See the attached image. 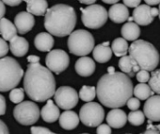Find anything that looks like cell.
I'll list each match as a JSON object with an SVG mask.
<instances>
[{
	"mask_svg": "<svg viewBox=\"0 0 160 134\" xmlns=\"http://www.w3.org/2000/svg\"><path fill=\"white\" fill-rule=\"evenodd\" d=\"M99 101L108 108H121L126 104L133 95V83L123 72L107 73L103 75L96 86Z\"/></svg>",
	"mask_w": 160,
	"mask_h": 134,
	"instance_id": "1",
	"label": "cell"
},
{
	"mask_svg": "<svg viewBox=\"0 0 160 134\" xmlns=\"http://www.w3.org/2000/svg\"><path fill=\"white\" fill-rule=\"evenodd\" d=\"M24 89L34 101L50 99L56 93V80L52 72L40 63H29L24 75Z\"/></svg>",
	"mask_w": 160,
	"mask_h": 134,
	"instance_id": "2",
	"label": "cell"
},
{
	"mask_svg": "<svg viewBox=\"0 0 160 134\" xmlns=\"http://www.w3.org/2000/svg\"><path fill=\"white\" fill-rule=\"evenodd\" d=\"M76 13L72 7L58 4L48 9L44 15V27L53 36L66 37L74 29Z\"/></svg>",
	"mask_w": 160,
	"mask_h": 134,
	"instance_id": "3",
	"label": "cell"
},
{
	"mask_svg": "<svg viewBox=\"0 0 160 134\" xmlns=\"http://www.w3.org/2000/svg\"><path fill=\"white\" fill-rule=\"evenodd\" d=\"M129 55L137 61L140 70L148 72L154 71L160 60L157 49L152 43L143 39H137L130 45Z\"/></svg>",
	"mask_w": 160,
	"mask_h": 134,
	"instance_id": "4",
	"label": "cell"
},
{
	"mask_svg": "<svg viewBox=\"0 0 160 134\" xmlns=\"http://www.w3.org/2000/svg\"><path fill=\"white\" fill-rule=\"evenodd\" d=\"M24 76L22 67L12 57L0 58V92H7L15 88Z\"/></svg>",
	"mask_w": 160,
	"mask_h": 134,
	"instance_id": "5",
	"label": "cell"
},
{
	"mask_svg": "<svg viewBox=\"0 0 160 134\" xmlns=\"http://www.w3.org/2000/svg\"><path fill=\"white\" fill-rule=\"evenodd\" d=\"M68 48L70 53L78 56H85L94 49V38L87 30L78 29L69 35Z\"/></svg>",
	"mask_w": 160,
	"mask_h": 134,
	"instance_id": "6",
	"label": "cell"
},
{
	"mask_svg": "<svg viewBox=\"0 0 160 134\" xmlns=\"http://www.w3.org/2000/svg\"><path fill=\"white\" fill-rule=\"evenodd\" d=\"M82 12L81 20L83 25L91 29H98L102 27L108 21V12L101 5H90L87 8L80 9Z\"/></svg>",
	"mask_w": 160,
	"mask_h": 134,
	"instance_id": "7",
	"label": "cell"
},
{
	"mask_svg": "<svg viewBox=\"0 0 160 134\" xmlns=\"http://www.w3.org/2000/svg\"><path fill=\"white\" fill-rule=\"evenodd\" d=\"M41 112L38 105L32 101H24L15 106L13 116L15 120L24 126L35 124L40 117Z\"/></svg>",
	"mask_w": 160,
	"mask_h": 134,
	"instance_id": "8",
	"label": "cell"
},
{
	"mask_svg": "<svg viewBox=\"0 0 160 134\" xmlns=\"http://www.w3.org/2000/svg\"><path fill=\"white\" fill-rule=\"evenodd\" d=\"M79 118L85 126L98 127L105 118V111L97 102H88L84 104L79 112Z\"/></svg>",
	"mask_w": 160,
	"mask_h": 134,
	"instance_id": "9",
	"label": "cell"
},
{
	"mask_svg": "<svg viewBox=\"0 0 160 134\" xmlns=\"http://www.w3.org/2000/svg\"><path fill=\"white\" fill-rule=\"evenodd\" d=\"M47 68L54 73L59 74L64 72L70 64V57L63 50H53L48 53L45 58Z\"/></svg>",
	"mask_w": 160,
	"mask_h": 134,
	"instance_id": "10",
	"label": "cell"
},
{
	"mask_svg": "<svg viewBox=\"0 0 160 134\" xmlns=\"http://www.w3.org/2000/svg\"><path fill=\"white\" fill-rule=\"evenodd\" d=\"M56 104L63 110H71L76 106L79 99V95L70 86H61L54 95Z\"/></svg>",
	"mask_w": 160,
	"mask_h": 134,
	"instance_id": "11",
	"label": "cell"
},
{
	"mask_svg": "<svg viewBox=\"0 0 160 134\" xmlns=\"http://www.w3.org/2000/svg\"><path fill=\"white\" fill-rule=\"evenodd\" d=\"M144 114L150 120L153 122L160 121V95L150 97L144 104Z\"/></svg>",
	"mask_w": 160,
	"mask_h": 134,
	"instance_id": "12",
	"label": "cell"
},
{
	"mask_svg": "<svg viewBox=\"0 0 160 134\" xmlns=\"http://www.w3.org/2000/svg\"><path fill=\"white\" fill-rule=\"evenodd\" d=\"M14 25L19 34L24 35L29 32L35 25V18L33 14L28 12H19L14 18Z\"/></svg>",
	"mask_w": 160,
	"mask_h": 134,
	"instance_id": "13",
	"label": "cell"
},
{
	"mask_svg": "<svg viewBox=\"0 0 160 134\" xmlns=\"http://www.w3.org/2000/svg\"><path fill=\"white\" fill-rule=\"evenodd\" d=\"M75 72L78 75L82 77H89L95 72V63L88 56H81L75 62Z\"/></svg>",
	"mask_w": 160,
	"mask_h": 134,
	"instance_id": "14",
	"label": "cell"
},
{
	"mask_svg": "<svg viewBox=\"0 0 160 134\" xmlns=\"http://www.w3.org/2000/svg\"><path fill=\"white\" fill-rule=\"evenodd\" d=\"M133 20L138 25H148L152 23L153 17L151 14L149 5H139L133 12Z\"/></svg>",
	"mask_w": 160,
	"mask_h": 134,
	"instance_id": "15",
	"label": "cell"
},
{
	"mask_svg": "<svg viewBox=\"0 0 160 134\" xmlns=\"http://www.w3.org/2000/svg\"><path fill=\"white\" fill-rule=\"evenodd\" d=\"M127 121L128 118L125 112L121 110L120 108L112 109L107 115L108 124L114 128H121L124 127Z\"/></svg>",
	"mask_w": 160,
	"mask_h": 134,
	"instance_id": "16",
	"label": "cell"
},
{
	"mask_svg": "<svg viewBox=\"0 0 160 134\" xmlns=\"http://www.w3.org/2000/svg\"><path fill=\"white\" fill-rule=\"evenodd\" d=\"M108 17L116 24L124 23L129 18L128 8L124 4H113L108 11Z\"/></svg>",
	"mask_w": 160,
	"mask_h": 134,
	"instance_id": "17",
	"label": "cell"
},
{
	"mask_svg": "<svg viewBox=\"0 0 160 134\" xmlns=\"http://www.w3.org/2000/svg\"><path fill=\"white\" fill-rule=\"evenodd\" d=\"M119 68L122 72L127 74L129 77H134L140 71V67L137 61L130 55H124L121 57L119 61Z\"/></svg>",
	"mask_w": 160,
	"mask_h": 134,
	"instance_id": "18",
	"label": "cell"
},
{
	"mask_svg": "<svg viewBox=\"0 0 160 134\" xmlns=\"http://www.w3.org/2000/svg\"><path fill=\"white\" fill-rule=\"evenodd\" d=\"M28 41L23 37L16 35L10 40V50L17 57H22L26 55L28 52Z\"/></svg>",
	"mask_w": 160,
	"mask_h": 134,
	"instance_id": "19",
	"label": "cell"
},
{
	"mask_svg": "<svg viewBox=\"0 0 160 134\" xmlns=\"http://www.w3.org/2000/svg\"><path fill=\"white\" fill-rule=\"evenodd\" d=\"M58 108L59 107L58 105H56L53 100L48 99L46 104L42 107V109L41 111V115H42V119L47 123L56 122L60 116Z\"/></svg>",
	"mask_w": 160,
	"mask_h": 134,
	"instance_id": "20",
	"label": "cell"
},
{
	"mask_svg": "<svg viewBox=\"0 0 160 134\" xmlns=\"http://www.w3.org/2000/svg\"><path fill=\"white\" fill-rule=\"evenodd\" d=\"M58 121H59V125L62 128H64L66 130H72L78 126L80 118L76 114L75 112L66 110L64 113H62L60 114Z\"/></svg>",
	"mask_w": 160,
	"mask_h": 134,
	"instance_id": "21",
	"label": "cell"
},
{
	"mask_svg": "<svg viewBox=\"0 0 160 134\" xmlns=\"http://www.w3.org/2000/svg\"><path fill=\"white\" fill-rule=\"evenodd\" d=\"M55 43L53 35L46 32L39 33L34 39L35 47L41 52H50Z\"/></svg>",
	"mask_w": 160,
	"mask_h": 134,
	"instance_id": "22",
	"label": "cell"
},
{
	"mask_svg": "<svg viewBox=\"0 0 160 134\" xmlns=\"http://www.w3.org/2000/svg\"><path fill=\"white\" fill-rule=\"evenodd\" d=\"M109 42H104L101 44H98L94 47L93 51H92V54H93V58L94 60H96L98 63H106L108 61L110 60V58L112 57V49L108 46Z\"/></svg>",
	"mask_w": 160,
	"mask_h": 134,
	"instance_id": "23",
	"label": "cell"
},
{
	"mask_svg": "<svg viewBox=\"0 0 160 134\" xmlns=\"http://www.w3.org/2000/svg\"><path fill=\"white\" fill-rule=\"evenodd\" d=\"M25 1L27 3L28 12L37 16L46 14L48 11V3L46 0H25Z\"/></svg>",
	"mask_w": 160,
	"mask_h": 134,
	"instance_id": "24",
	"label": "cell"
},
{
	"mask_svg": "<svg viewBox=\"0 0 160 134\" xmlns=\"http://www.w3.org/2000/svg\"><path fill=\"white\" fill-rule=\"evenodd\" d=\"M121 33L122 38L125 39L126 40L135 41L140 35V29L138 27V25L136 24L135 22H128L122 25Z\"/></svg>",
	"mask_w": 160,
	"mask_h": 134,
	"instance_id": "25",
	"label": "cell"
},
{
	"mask_svg": "<svg viewBox=\"0 0 160 134\" xmlns=\"http://www.w3.org/2000/svg\"><path fill=\"white\" fill-rule=\"evenodd\" d=\"M18 31L14 24L6 18L0 20V34L5 40H11L13 37L17 35Z\"/></svg>",
	"mask_w": 160,
	"mask_h": 134,
	"instance_id": "26",
	"label": "cell"
},
{
	"mask_svg": "<svg viewBox=\"0 0 160 134\" xmlns=\"http://www.w3.org/2000/svg\"><path fill=\"white\" fill-rule=\"evenodd\" d=\"M112 52L114 54L118 57H122L124 55H127L129 46L127 43V40L123 38H117L113 40L111 45Z\"/></svg>",
	"mask_w": 160,
	"mask_h": 134,
	"instance_id": "27",
	"label": "cell"
},
{
	"mask_svg": "<svg viewBox=\"0 0 160 134\" xmlns=\"http://www.w3.org/2000/svg\"><path fill=\"white\" fill-rule=\"evenodd\" d=\"M133 94L138 99L145 100V99H148L150 97L152 96L153 91L152 90V88L150 87L149 85H146L145 83H140L135 86Z\"/></svg>",
	"mask_w": 160,
	"mask_h": 134,
	"instance_id": "28",
	"label": "cell"
},
{
	"mask_svg": "<svg viewBox=\"0 0 160 134\" xmlns=\"http://www.w3.org/2000/svg\"><path fill=\"white\" fill-rule=\"evenodd\" d=\"M79 98L81 99L83 101L86 102H91L92 101L95 97L97 96V91H96V87L94 86H88V85H84L81 87L79 91Z\"/></svg>",
	"mask_w": 160,
	"mask_h": 134,
	"instance_id": "29",
	"label": "cell"
},
{
	"mask_svg": "<svg viewBox=\"0 0 160 134\" xmlns=\"http://www.w3.org/2000/svg\"><path fill=\"white\" fill-rule=\"evenodd\" d=\"M145 114L143 112L141 111H132L131 113H129V114L127 115L128 121L130 124H132L133 126H140L144 123L145 121Z\"/></svg>",
	"mask_w": 160,
	"mask_h": 134,
	"instance_id": "30",
	"label": "cell"
},
{
	"mask_svg": "<svg viewBox=\"0 0 160 134\" xmlns=\"http://www.w3.org/2000/svg\"><path fill=\"white\" fill-rule=\"evenodd\" d=\"M148 83L152 90L154 93L160 95V69L152 72Z\"/></svg>",
	"mask_w": 160,
	"mask_h": 134,
	"instance_id": "31",
	"label": "cell"
},
{
	"mask_svg": "<svg viewBox=\"0 0 160 134\" xmlns=\"http://www.w3.org/2000/svg\"><path fill=\"white\" fill-rule=\"evenodd\" d=\"M25 89L23 88H13L12 90H11L10 93V99L11 101H12L13 103L19 104L24 100L25 98Z\"/></svg>",
	"mask_w": 160,
	"mask_h": 134,
	"instance_id": "32",
	"label": "cell"
},
{
	"mask_svg": "<svg viewBox=\"0 0 160 134\" xmlns=\"http://www.w3.org/2000/svg\"><path fill=\"white\" fill-rule=\"evenodd\" d=\"M137 80L139 82V83H148L149 80H150V74H149V72L148 71H145V70H140L137 74Z\"/></svg>",
	"mask_w": 160,
	"mask_h": 134,
	"instance_id": "33",
	"label": "cell"
},
{
	"mask_svg": "<svg viewBox=\"0 0 160 134\" xmlns=\"http://www.w3.org/2000/svg\"><path fill=\"white\" fill-rule=\"evenodd\" d=\"M126 105H127L128 109H130L131 111H136L139 108L140 101L138 98H130L128 99V101L126 102Z\"/></svg>",
	"mask_w": 160,
	"mask_h": 134,
	"instance_id": "34",
	"label": "cell"
},
{
	"mask_svg": "<svg viewBox=\"0 0 160 134\" xmlns=\"http://www.w3.org/2000/svg\"><path fill=\"white\" fill-rule=\"evenodd\" d=\"M30 130L31 134H57L44 127H32Z\"/></svg>",
	"mask_w": 160,
	"mask_h": 134,
	"instance_id": "35",
	"label": "cell"
},
{
	"mask_svg": "<svg viewBox=\"0 0 160 134\" xmlns=\"http://www.w3.org/2000/svg\"><path fill=\"white\" fill-rule=\"evenodd\" d=\"M9 49L10 45H8V43L3 38H0V58L5 57V55L9 52Z\"/></svg>",
	"mask_w": 160,
	"mask_h": 134,
	"instance_id": "36",
	"label": "cell"
},
{
	"mask_svg": "<svg viewBox=\"0 0 160 134\" xmlns=\"http://www.w3.org/2000/svg\"><path fill=\"white\" fill-rule=\"evenodd\" d=\"M140 134H160V125H152V122L147 126L146 130Z\"/></svg>",
	"mask_w": 160,
	"mask_h": 134,
	"instance_id": "37",
	"label": "cell"
},
{
	"mask_svg": "<svg viewBox=\"0 0 160 134\" xmlns=\"http://www.w3.org/2000/svg\"><path fill=\"white\" fill-rule=\"evenodd\" d=\"M97 134H111V127L108 124H101L96 129Z\"/></svg>",
	"mask_w": 160,
	"mask_h": 134,
	"instance_id": "38",
	"label": "cell"
},
{
	"mask_svg": "<svg viewBox=\"0 0 160 134\" xmlns=\"http://www.w3.org/2000/svg\"><path fill=\"white\" fill-rule=\"evenodd\" d=\"M122 1H123V4L126 7H129V8H137L138 6H139L141 0H122Z\"/></svg>",
	"mask_w": 160,
	"mask_h": 134,
	"instance_id": "39",
	"label": "cell"
},
{
	"mask_svg": "<svg viewBox=\"0 0 160 134\" xmlns=\"http://www.w3.org/2000/svg\"><path fill=\"white\" fill-rule=\"evenodd\" d=\"M6 113V99L0 94V115H4Z\"/></svg>",
	"mask_w": 160,
	"mask_h": 134,
	"instance_id": "40",
	"label": "cell"
},
{
	"mask_svg": "<svg viewBox=\"0 0 160 134\" xmlns=\"http://www.w3.org/2000/svg\"><path fill=\"white\" fill-rule=\"evenodd\" d=\"M2 1L8 5V6H11V7H15V6H18L22 3L23 0H2Z\"/></svg>",
	"mask_w": 160,
	"mask_h": 134,
	"instance_id": "41",
	"label": "cell"
},
{
	"mask_svg": "<svg viewBox=\"0 0 160 134\" xmlns=\"http://www.w3.org/2000/svg\"><path fill=\"white\" fill-rule=\"evenodd\" d=\"M0 134H10L7 125L2 120H0Z\"/></svg>",
	"mask_w": 160,
	"mask_h": 134,
	"instance_id": "42",
	"label": "cell"
},
{
	"mask_svg": "<svg viewBox=\"0 0 160 134\" xmlns=\"http://www.w3.org/2000/svg\"><path fill=\"white\" fill-rule=\"evenodd\" d=\"M6 13V8H5V3L0 0V20H1Z\"/></svg>",
	"mask_w": 160,
	"mask_h": 134,
	"instance_id": "43",
	"label": "cell"
},
{
	"mask_svg": "<svg viewBox=\"0 0 160 134\" xmlns=\"http://www.w3.org/2000/svg\"><path fill=\"white\" fill-rule=\"evenodd\" d=\"M28 61L29 63H40V57L37 55H28Z\"/></svg>",
	"mask_w": 160,
	"mask_h": 134,
	"instance_id": "44",
	"label": "cell"
},
{
	"mask_svg": "<svg viewBox=\"0 0 160 134\" xmlns=\"http://www.w3.org/2000/svg\"><path fill=\"white\" fill-rule=\"evenodd\" d=\"M149 6H154L157 4H160V0H144Z\"/></svg>",
	"mask_w": 160,
	"mask_h": 134,
	"instance_id": "45",
	"label": "cell"
},
{
	"mask_svg": "<svg viewBox=\"0 0 160 134\" xmlns=\"http://www.w3.org/2000/svg\"><path fill=\"white\" fill-rule=\"evenodd\" d=\"M80 3L86 4V5H92L93 3L96 2V0H78Z\"/></svg>",
	"mask_w": 160,
	"mask_h": 134,
	"instance_id": "46",
	"label": "cell"
},
{
	"mask_svg": "<svg viewBox=\"0 0 160 134\" xmlns=\"http://www.w3.org/2000/svg\"><path fill=\"white\" fill-rule=\"evenodd\" d=\"M151 14H152V16L153 18L158 16L159 15V10L156 9V8H151Z\"/></svg>",
	"mask_w": 160,
	"mask_h": 134,
	"instance_id": "47",
	"label": "cell"
},
{
	"mask_svg": "<svg viewBox=\"0 0 160 134\" xmlns=\"http://www.w3.org/2000/svg\"><path fill=\"white\" fill-rule=\"evenodd\" d=\"M102 1L107 4H116L120 1V0H102Z\"/></svg>",
	"mask_w": 160,
	"mask_h": 134,
	"instance_id": "48",
	"label": "cell"
},
{
	"mask_svg": "<svg viewBox=\"0 0 160 134\" xmlns=\"http://www.w3.org/2000/svg\"><path fill=\"white\" fill-rule=\"evenodd\" d=\"M114 72H115L114 67H108V73H114Z\"/></svg>",
	"mask_w": 160,
	"mask_h": 134,
	"instance_id": "49",
	"label": "cell"
},
{
	"mask_svg": "<svg viewBox=\"0 0 160 134\" xmlns=\"http://www.w3.org/2000/svg\"><path fill=\"white\" fill-rule=\"evenodd\" d=\"M158 16H159V19H160V4H159V15Z\"/></svg>",
	"mask_w": 160,
	"mask_h": 134,
	"instance_id": "50",
	"label": "cell"
},
{
	"mask_svg": "<svg viewBox=\"0 0 160 134\" xmlns=\"http://www.w3.org/2000/svg\"><path fill=\"white\" fill-rule=\"evenodd\" d=\"M82 134H89V133H82Z\"/></svg>",
	"mask_w": 160,
	"mask_h": 134,
	"instance_id": "51",
	"label": "cell"
}]
</instances>
